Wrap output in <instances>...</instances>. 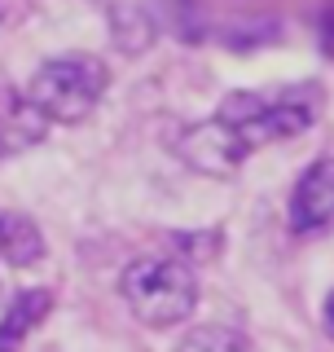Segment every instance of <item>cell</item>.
I'll return each instance as SVG.
<instances>
[{"instance_id": "1", "label": "cell", "mask_w": 334, "mask_h": 352, "mask_svg": "<svg viewBox=\"0 0 334 352\" xmlns=\"http://www.w3.org/2000/svg\"><path fill=\"white\" fill-rule=\"evenodd\" d=\"M326 115V84L321 80H286V84H260V88H233L220 97L216 119L238 128L251 141V150L286 146L308 137Z\"/></svg>"}, {"instance_id": "2", "label": "cell", "mask_w": 334, "mask_h": 352, "mask_svg": "<svg viewBox=\"0 0 334 352\" xmlns=\"http://www.w3.org/2000/svg\"><path fill=\"white\" fill-rule=\"evenodd\" d=\"M115 291L132 322L146 330H176L198 313V269H189L185 260L167 256V251H146L132 256L115 278Z\"/></svg>"}, {"instance_id": "3", "label": "cell", "mask_w": 334, "mask_h": 352, "mask_svg": "<svg viewBox=\"0 0 334 352\" xmlns=\"http://www.w3.org/2000/svg\"><path fill=\"white\" fill-rule=\"evenodd\" d=\"M110 84H115V71H110L102 53L66 49V53L44 58L27 75L22 88H27V97L40 106V115L53 128H75L84 119H93V110L106 102Z\"/></svg>"}, {"instance_id": "4", "label": "cell", "mask_w": 334, "mask_h": 352, "mask_svg": "<svg viewBox=\"0 0 334 352\" xmlns=\"http://www.w3.org/2000/svg\"><path fill=\"white\" fill-rule=\"evenodd\" d=\"M251 154H255L251 141L216 115L194 119V124H185L176 132V159H181L189 172L211 176V181H233V176L247 168Z\"/></svg>"}, {"instance_id": "5", "label": "cell", "mask_w": 334, "mask_h": 352, "mask_svg": "<svg viewBox=\"0 0 334 352\" xmlns=\"http://www.w3.org/2000/svg\"><path fill=\"white\" fill-rule=\"evenodd\" d=\"M286 234L295 242L334 234V154H317L295 172L286 194Z\"/></svg>"}, {"instance_id": "6", "label": "cell", "mask_w": 334, "mask_h": 352, "mask_svg": "<svg viewBox=\"0 0 334 352\" xmlns=\"http://www.w3.org/2000/svg\"><path fill=\"white\" fill-rule=\"evenodd\" d=\"M106 18V36H110V49L119 58L137 62L167 36V18H163V5H106L102 9Z\"/></svg>"}, {"instance_id": "7", "label": "cell", "mask_w": 334, "mask_h": 352, "mask_svg": "<svg viewBox=\"0 0 334 352\" xmlns=\"http://www.w3.org/2000/svg\"><path fill=\"white\" fill-rule=\"evenodd\" d=\"M53 124L40 115V106L27 97L22 84H5V106H0V154L5 159H22L36 146L49 141Z\"/></svg>"}, {"instance_id": "8", "label": "cell", "mask_w": 334, "mask_h": 352, "mask_svg": "<svg viewBox=\"0 0 334 352\" xmlns=\"http://www.w3.org/2000/svg\"><path fill=\"white\" fill-rule=\"evenodd\" d=\"M53 308H58L53 286H18V291H9L5 313H0V352H22V344L53 317Z\"/></svg>"}, {"instance_id": "9", "label": "cell", "mask_w": 334, "mask_h": 352, "mask_svg": "<svg viewBox=\"0 0 334 352\" xmlns=\"http://www.w3.org/2000/svg\"><path fill=\"white\" fill-rule=\"evenodd\" d=\"M0 260L18 273L49 260V234H44V225L31 212H22V207H5V212H0Z\"/></svg>"}, {"instance_id": "10", "label": "cell", "mask_w": 334, "mask_h": 352, "mask_svg": "<svg viewBox=\"0 0 334 352\" xmlns=\"http://www.w3.org/2000/svg\"><path fill=\"white\" fill-rule=\"evenodd\" d=\"M282 18L273 9H233V14H220V44L229 53H260L269 44H282Z\"/></svg>"}, {"instance_id": "11", "label": "cell", "mask_w": 334, "mask_h": 352, "mask_svg": "<svg viewBox=\"0 0 334 352\" xmlns=\"http://www.w3.org/2000/svg\"><path fill=\"white\" fill-rule=\"evenodd\" d=\"M163 18H167V36H176L189 49L211 44L220 36V14L207 5H163Z\"/></svg>"}, {"instance_id": "12", "label": "cell", "mask_w": 334, "mask_h": 352, "mask_svg": "<svg viewBox=\"0 0 334 352\" xmlns=\"http://www.w3.org/2000/svg\"><path fill=\"white\" fill-rule=\"evenodd\" d=\"M163 251L185 260L189 269H207L225 256V229H176V234H167Z\"/></svg>"}, {"instance_id": "13", "label": "cell", "mask_w": 334, "mask_h": 352, "mask_svg": "<svg viewBox=\"0 0 334 352\" xmlns=\"http://www.w3.org/2000/svg\"><path fill=\"white\" fill-rule=\"evenodd\" d=\"M176 352H255V339L233 322H203V326L185 330Z\"/></svg>"}, {"instance_id": "14", "label": "cell", "mask_w": 334, "mask_h": 352, "mask_svg": "<svg viewBox=\"0 0 334 352\" xmlns=\"http://www.w3.org/2000/svg\"><path fill=\"white\" fill-rule=\"evenodd\" d=\"M308 18H313V40H317L321 58L334 66V5H317V9H308Z\"/></svg>"}, {"instance_id": "15", "label": "cell", "mask_w": 334, "mask_h": 352, "mask_svg": "<svg viewBox=\"0 0 334 352\" xmlns=\"http://www.w3.org/2000/svg\"><path fill=\"white\" fill-rule=\"evenodd\" d=\"M317 322H321V330H326V339L334 344V286L326 295H321V308H317Z\"/></svg>"}]
</instances>
